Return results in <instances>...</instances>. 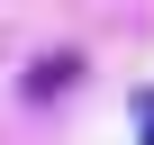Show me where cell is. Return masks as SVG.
I'll return each mask as SVG.
<instances>
[{
  "label": "cell",
  "mask_w": 154,
  "mask_h": 145,
  "mask_svg": "<svg viewBox=\"0 0 154 145\" xmlns=\"http://www.w3.org/2000/svg\"><path fill=\"white\" fill-rule=\"evenodd\" d=\"M63 82H72V54H54V63H36V72H27V91H63Z\"/></svg>",
  "instance_id": "6da1fadb"
},
{
  "label": "cell",
  "mask_w": 154,
  "mask_h": 145,
  "mask_svg": "<svg viewBox=\"0 0 154 145\" xmlns=\"http://www.w3.org/2000/svg\"><path fill=\"white\" fill-rule=\"evenodd\" d=\"M136 118H145V145H154V91H145V100H136Z\"/></svg>",
  "instance_id": "7a4b0ae2"
}]
</instances>
